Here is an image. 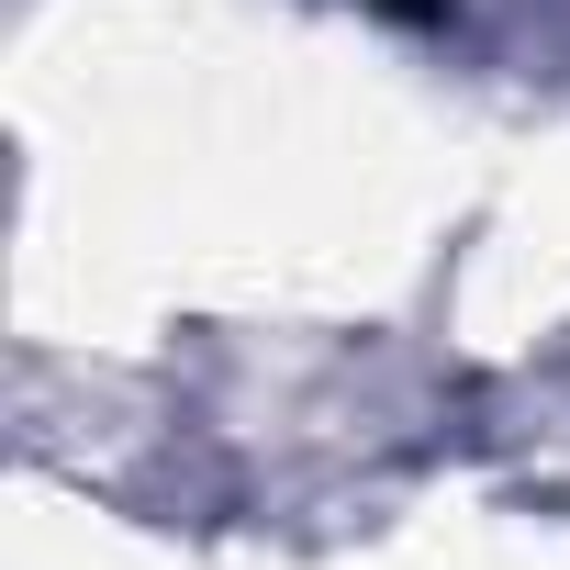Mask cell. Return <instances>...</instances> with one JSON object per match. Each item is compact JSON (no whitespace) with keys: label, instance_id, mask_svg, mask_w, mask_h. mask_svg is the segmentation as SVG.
Segmentation results:
<instances>
[{"label":"cell","instance_id":"1","mask_svg":"<svg viewBox=\"0 0 570 570\" xmlns=\"http://www.w3.org/2000/svg\"><path fill=\"white\" fill-rule=\"evenodd\" d=\"M370 12H392V23H436L448 0H370Z\"/></svg>","mask_w":570,"mask_h":570}]
</instances>
